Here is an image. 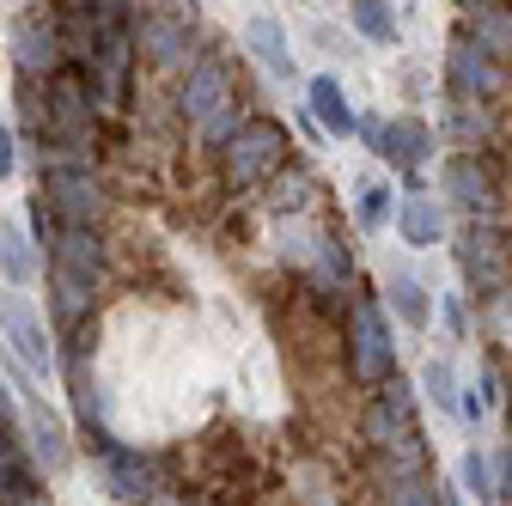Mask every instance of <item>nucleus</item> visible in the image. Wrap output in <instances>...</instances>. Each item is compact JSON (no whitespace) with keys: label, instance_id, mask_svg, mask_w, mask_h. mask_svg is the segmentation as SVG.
<instances>
[{"label":"nucleus","instance_id":"1","mask_svg":"<svg viewBox=\"0 0 512 506\" xmlns=\"http://www.w3.org/2000/svg\"><path fill=\"white\" fill-rule=\"evenodd\" d=\"M360 439L372 464H427V439H421V409H415V385L391 378L378 385L360 409Z\"/></svg>","mask_w":512,"mask_h":506},{"label":"nucleus","instance_id":"2","mask_svg":"<svg viewBox=\"0 0 512 506\" xmlns=\"http://www.w3.org/2000/svg\"><path fill=\"white\" fill-rule=\"evenodd\" d=\"M342 360H348V378L366 391L378 385H391L397 378V324H391V305L360 293L348 305V318H342Z\"/></svg>","mask_w":512,"mask_h":506},{"label":"nucleus","instance_id":"3","mask_svg":"<svg viewBox=\"0 0 512 506\" xmlns=\"http://www.w3.org/2000/svg\"><path fill=\"white\" fill-rule=\"evenodd\" d=\"M177 110L189 116V129H196L208 147H226L232 135H238V80H232V68L220 55H196L189 61V74H183V86H177Z\"/></svg>","mask_w":512,"mask_h":506},{"label":"nucleus","instance_id":"4","mask_svg":"<svg viewBox=\"0 0 512 506\" xmlns=\"http://www.w3.org/2000/svg\"><path fill=\"white\" fill-rule=\"evenodd\" d=\"M37 135H49V147H61L68 159H86L92 135H98V92L80 68L43 80V122Z\"/></svg>","mask_w":512,"mask_h":506},{"label":"nucleus","instance_id":"5","mask_svg":"<svg viewBox=\"0 0 512 506\" xmlns=\"http://www.w3.org/2000/svg\"><path fill=\"white\" fill-rule=\"evenodd\" d=\"M287 153H293L287 122H275V116H244V122H238V135L220 147V177H226V189L275 183L281 165H287Z\"/></svg>","mask_w":512,"mask_h":506},{"label":"nucleus","instance_id":"6","mask_svg":"<svg viewBox=\"0 0 512 506\" xmlns=\"http://www.w3.org/2000/svg\"><path fill=\"white\" fill-rule=\"evenodd\" d=\"M452 257H458V275L476 299H500L512 287V244H506L500 220H464Z\"/></svg>","mask_w":512,"mask_h":506},{"label":"nucleus","instance_id":"7","mask_svg":"<svg viewBox=\"0 0 512 506\" xmlns=\"http://www.w3.org/2000/svg\"><path fill=\"white\" fill-rule=\"evenodd\" d=\"M37 196L49 202V214H55L61 226H98V220H104V208H110L104 177L92 171V159H49Z\"/></svg>","mask_w":512,"mask_h":506},{"label":"nucleus","instance_id":"8","mask_svg":"<svg viewBox=\"0 0 512 506\" xmlns=\"http://www.w3.org/2000/svg\"><path fill=\"white\" fill-rule=\"evenodd\" d=\"M439 196L464 220H500V177L482 153H452L439 165Z\"/></svg>","mask_w":512,"mask_h":506},{"label":"nucleus","instance_id":"9","mask_svg":"<svg viewBox=\"0 0 512 506\" xmlns=\"http://www.w3.org/2000/svg\"><path fill=\"white\" fill-rule=\"evenodd\" d=\"M506 92V68L458 25L452 43H445V98H476V104H494Z\"/></svg>","mask_w":512,"mask_h":506},{"label":"nucleus","instance_id":"10","mask_svg":"<svg viewBox=\"0 0 512 506\" xmlns=\"http://www.w3.org/2000/svg\"><path fill=\"white\" fill-rule=\"evenodd\" d=\"M13 68L25 86L37 80H55V74H68V37H61V19H43V13H19L13 19Z\"/></svg>","mask_w":512,"mask_h":506},{"label":"nucleus","instance_id":"11","mask_svg":"<svg viewBox=\"0 0 512 506\" xmlns=\"http://www.w3.org/2000/svg\"><path fill=\"white\" fill-rule=\"evenodd\" d=\"M360 135L372 141V153L384 165L403 171V177H415L433 159V129H427L421 116H360Z\"/></svg>","mask_w":512,"mask_h":506},{"label":"nucleus","instance_id":"12","mask_svg":"<svg viewBox=\"0 0 512 506\" xmlns=\"http://www.w3.org/2000/svg\"><path fill=\"white\" fill-rule=\"evenodd\" d=\"M135 49L159 74H189V61H196V25L165 13V7H153V13L135 19Z\"/></svg>","mask_w":512,"mask_h":506},{"label":"nucleus","instance_id":"13","mask_svg":"<svg viewBox=\"0 0 512 506\" xmlns=\"http://www.w3.org/2000/svg\"><path fill=\"white\" fill-rule=\"evenodd\" d=\"M135 31H104V49L92 55V68H80L98 92V104H128V74H135Z\"/></svg>","mask_w":512,"mask_h":506},{"label":"nucleus","instance_id":"14","mask_svg":"<svg viewBox=\"0 0 512 506\" xmlns=\"http://www.w3.org/2000/svg\"><path fill=\"white\" fill-rule=\"evenodd\" d=\"M0 330H7V342H13V354L43 378V372H55V354H49V336H43V318L19 299V293H0Z\"/></svg>","mask_w":512,"mask_h":506},{"label":"nucleus","instance_id":"15","mask_svg":"<svg viewBox=\"0 0 512 506\" xmlns=\"http://www.w3.org/2000/svg\"><path fill=\"white\" fill-rule=\"evenodd\" d=\"M378 506H445L433 464H378Z\"/></svg>","mask_w":512,"mask_h":506},{"label":"nucleus","instance_id":"16","mask_svg":"<svg viewBox=\"0 0 512 506\" xmlns=\"http://www.w3.org/2000/svg\"><path fill=\"white\" fill-rule=\"evenodd\" d=\"M305 110L317 116V129H324L330 141L360 135V116H354V104H348V92H342V80H336V74H317V80L305 86Z\"/></svg>","mask_w":512,"mask_h":506},{"label":"nucleus","instance_id":"17","mask_svg":"<svg viewBox=\"0 0 512 506\" xmlns=\"http://www.w3.org/2000/svg\"><path fill=\"white\" fill-rule=\"evenodd\" d=\"M92 305H98V281L92 275H74V269L49 263V311H55L61 330H80L92 318Z\"/></svg>","mask_w":512,"mask_h":506},{"label":"nucleus","instance_id":"18","mask_svg":"<svg viewBox=\"0 0 512 506\" xmlns=\"http://www.w3.org/2000/svg\"><path fill=\"white\" fill-rule=\"evenodd\" d=\"M500 129L494 104H476V98H445V135H452L458 153H482Z\"/></svg>","mask_w":512,"mask_h":506},{"label":"nucleus","instance_id":"19","mask_svg":"<svg viewBox=\"0 0 512 506\" xmlns=\"http://www.w3.org/2000/svg\"><path fill=\"white\" fill-rule=\"evenodd\" d=\"M397 232L409 250H433L445 238V196H427V189H415V196H403L397 208Z\"/></svg>","mask_w":512,"mask_h":506},{"label":"nucleus","instance_id":"20","mask_svg":"<svg viewBox=\"0 0 512 506\" xmlns=\"http://www.w3.org/2000/svg\"><path fill=\"white\" fill-rule=\"evenodd\" d=\"M49 263L104 281V238H98V226H61L55 244H49Z\"/></svg>","mask_w":512,"mask_h":506},{"label":"nucleus","instance_id":"21","mask_svg":"<svg viewBox=\"0 0 512 506\" xmlns=\"http://www.w3.org/2000/svg\"><path fill=\"white\" fill-rule=\"evenodd\" d=\"M384 305H391V318H397V324H409V330H427V324H433L427 287H421L409 269H391V275H384Z\"/></svg>","mask_w":512,"mask_h":506},{"label":"nucleus","instance_id":"22","mask_svg":"<svg viewBox=\"0 0 512 506\" xmlns=\"http://www.w3.org/2000/svg\"><path fill=\"white\" fill-rule=\"evenodd\" d=\"M98 458H104V482H110V494L135 500V506L153 494V488H147V458H141V452H128V446H116V439H110Z\"/></svg>","mask_w":512,"mask_h":506},{"label":"nucleus","instance_id":"23","mask_svg":"<svg viewBox=\"0 0 512 506\" xmlns=\"http://www.w3.org/2000/svg\"><path fill=\"white\" fill-rule=\"evenodd\" d=\"M464 31L500 61V68H512V7L500 0V7H482V13H464Z\"/></svg>","mask_w":512,"mask_h":506},{"label":"nucleus","instance_id":"24","mask_svg":"<svg viewBox=\"0 0 512 506\" xmlns=\"http://www.w3.org/2000/svg\"><path fill=\"white\" fill-rule=\"evenodd\" d=\"M397 208H403V202H397V189L384 183V177H366V183L354 189V220H360V232H366V238H378L384 226H391V220H397Z\"/></svg>","mask_w":512,"mask_h":506},{"label":"nucleus","instance_id":"25","mask_svg":"<svg viewBox=\"0 0 512 506\" xmlns=\"http://www.w3.org/2000/svg\"><path fill=\"white\" fill-rule=\"evenodd\" d=\"M244 49L263 61L269 74H281V80H293V49H287V31L275 25V19H250L244 25Z\"/></svg>","mask_w":512,"mask_h":506},{"label":"nucleus","instance_id":"26","mask_svg":"<svg viewBox=\"0 0 512 506\" xmlns=\"http://www.w3.org/2000/svg\"><path fill=\"white\" fill-rule=\"evenodd\" d=\"M458 482H464V494H470V500L500 506V458H488L482 446H470V452L458 458Z\"/></svg>","mask_w":512,"mask_h":506},{"label":"nucleus","instance_id":"27","mask_svg":"<svg viewBox=\"0 0 512 506\" xmlns=\"http://www.w3.org/2000/svg\"><path fill=\"white\" fill-rule=\"evenodd\" d=\"M348 19H354V31H360L366 43H384V49H391V43L403 37V25H397V7H391V0H348Z\"/></svg>","mask_w":512,"mask_h":506},{"label":"nucleus","instance_id":"28","mask_svg":"<svg viewBox=\"0 0 512 506\" xmlns=\"http://www.w3.org/2000/svg\"><path fill=\"white\" fill-rule=\"evenodd\" d=\"M25 433H31V452L43 458V470H68V439H61V421L43 409H25Z\"/></svg>","mask_w":512,"mask_h":506},{"label":"nucleus","instance_id":"29","mask_svg":"<svg viewBox=\"0 0 512 506\" xmlns=\"http://www.w3.org/2000/svg\"><path fill=\"white\" fill-rule=\"evenodd\" d=\"M19 500H43V482L19 452H0V506H19Z\"/></svg>","mask_w":512,"mask_h":506},{"label":"nucleus","instance_id":"30","mask_svg":"<svg viewBox=\"0 0 512 506\" xmlns=\"http://www.w3.org/2000/svg\"><path fill=\"white\" fill-rule=\"evenodd\" d=\"M421 391H427V397H433V409H445V415H458V409H464L458 372H452V360H445V354H433V360H427V372H421Z\"/></svg>","mask_w":512,"mask_h":506},{"label":"nucleus","instance_id":"31","mask_svg":"<svg viewBox=\"0 0 512 506\" xmlns=\"http://www.w3.org/2000/svg\"><path fill=\"white\" fill-rule=\"evenodd\" d=\"M311 269H317V281H336V287H348L354 281V257H348V244L342 238H330V232H317V250H311Z\"/></svg>","mask_w":512,"mask_h":506},{"label":"nucleus","instance_id":"32","mask_svg":"<svg viewBox=\"0 0 512 506\" xmlns=\"http://www.w3.org/2000/svg\"><path fill=\"white\" fill-rule=\"evenodd\" d=\"M0 275H7V281H31L37 275V257H31V244L19 238V226H7V232H0Z\"/></svg>","mask_w":512,"mask_h":506},{"label":"nucleus","instance_id":"33","mask_svg":"<svg viewBox=\"0 0 512 506\" xmlns=\"http://www.w3.org/2000/svg\"><path fill=\"white\" fill-rule=\"evenodd\" d=\"M305 189H311V177H305V171L275 177V196H269V202H275V208H299V202H305Z\"/></svg>","mask_w":512,"mask_h":506},{"label":"nucleus","instance_id":"34","mask_svg":"<svg viewBox=\"0 0 512 506\" xmlns=\"http://www.w3.org/2000/svg\"><path fill=\"white\" fill-rule=\"evenodd\" d=\"M445 324H452V336H470V318H464L458 299H445Z\"/></svg>","mask_w":512,"mask_h":506},{"label":"nucleus","instance_id":"35","mask_svg":"<svg viewBox=\"0 0 512 506\" xmlns=\"http://www.w3.org/2000/svg\"><path fill=\"white\" fill-rule=\"evenodd\" d=\"M500 506H512V446L500 452Z\"/></svg>","mask_w":512,"mask_h":506},{"label":"nucleus","instance_id":"36","mask_svg":"<svg viewBox=\"0 0 512 506\" xmlns=\"http://www.w3.org/2000/svg\"><path fill=\"white\" fill-rule=\"evenodd\" d=\"M0 177H13V129H0Z\"/></svg>","mask_w":512,"mask_h":506},{"label":"nucleus","instance_id":"37","mask_svg":"<svg viewBox=\"0 0 512 506\" xmlns=\"http://www.w3.org/2000/svg\"><path fill=\"white\" fill-rule=\"evenodd\" d=\"M0 421H19V403L7 397V385H0Z\"/></svg>","mask_w":512,"mask_h":506},{"label":"nucleus","instance_id":"38","mask_svg":"<svg viewBox=\"0 0 512 506\" xmlns=\"http://www.w3.org/2000/svg\"><path fill=\"white\" fill-rule=\"evenodd\" d=\"M55 7H61V13H92L98 0H55Z\"/></svg>","mask_w":512,"mask_h":506},{"label":"nucleus","instance_id":"39","mask_svg":"<svg viewBox=\"0 0 512 506\" xmlns=\"http://www.w3.org/2000/svg\"><path fill=\"white\" fill-rule=\"evenodd\" d=\"M482 7H500V0H458V13H482Z\"/></svg>","mask_w":512,"mask_h":506},{"label":"nucleus","instance_id":"40","mask_svg":"<svg viewBox=\"0 0 512 506\" xmlns=\"http://www.w3.org/2000/svg\"><path fill=\"white\" fill-rule=\"evenodd\" d=\"M0 452H13V421H0Z\"/></svg>","mask_w":512,"mask_h":506},{"label":"nucleus","instance_id":"41","mask_svg":"<svg viewBox=\"0 0 512 506\" xmlns=\"http://www.w3.org/2000/svg\"><path fill=\"white\" fill-rule=\"evenodd\" d=\"M500 403H506V427H512V385H506V397H500Z\"/></svg>","mask_w":512,"mask_h":506},{"label":"nucleus","instance_id":"42","mask_svg":"<svg viewBox=\"0 0 512 506\" xmlns=\"http://www.w3.org/2000/svg\"><path fill=\"white\" fill-rule=\"evenodd\" d=\"M19 506H49V500H19Z\"/></svg>","mask_w":512,"mask_h":506},{"label":"nucleus","instance_id":"43","mask_svg":"<svg viewBox=\"0 0 512 506\" xmlns=\"http://www.w3.org/2000/svg\"><path fill=\"white\" fill-rule=\"evenodd\" d=\"M506 7H512V0H506Z\"/></svg>","mask_w":512,"mask_h":506}]
</instances>
